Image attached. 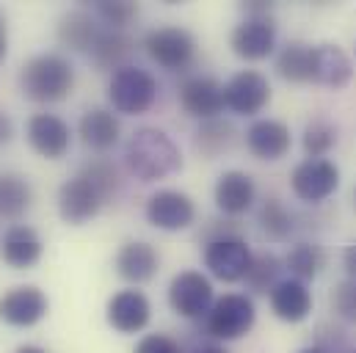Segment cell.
Listing matches in <instances>:
<instances>
[{
	"instance_id": "obj_22",
	"label": "cell",
	"mask_w": 356,
	"mask_h": 353,
	"mask_svg": "<svg viewBox=\"0 0 356 353\" xmlns=\"http://www.w3.org/2000/svg\"><path fill=\"white\" fill-rule=\"evenodd\" d=\"M270 312L284 323H301L312 312V293L307 281L298 279H282L270 293Z\"/></svg>"
},
{
	"instance_id": "obj_18",
	"label": "cell",
	"mask_w": 356,
	"mask_h": 353,
	"mask_svg": "<svg viewBox=\"0 0 356 353\" xmlns=\"http://www.w3.org/2000/svg\"><path fill=\"white\" fill-rule=\"evenodd\" d=\"M213 196H216V207L224 215H232L235 218V215H243V213H249L254 207V202H257V185H254V179L246 174V172L229 169V172H224V174L218 176Z\"/></svg>"
},
{
	"instance_id": "obj_41",
	"label": "cell",
	"mask_w": 356,
	"mask_h": 353,
	"mask_svg": "<svg viewBox=\"0 0 356 353\" xmlns=\"http://www.w3.org/2000/svg\"><path fill=\"white\" fill-rule=\"evenodd\" d=\"M14 353H47L44 348H39V345H19Z\"/></svg>"
},
{
	"instance_id": "obj_43",
	"label": "cell",
	"mask_w": 356,
	"mask_h": 353,
	"mask_svg": "<svg viewBox=\"0 0 356 353\" xmlns=\"http://www.w3.org/2000/svg\"><path fill=\"white\" fill-rule=\"evenodd\" d=\"M354 207H356V188H354Z\"/></svg>"
},
{
	"instance_id": "obj_32",
	"label": "cell",
	"mask_w": 356,
	"mask_h": 353,
	"mask_svg": "<svg viewBox=\"0 0 356 353\" xmlns=\"http://www.w3.org/2000/svg\"><path fill=\"white\" fill-rule=\"evenodd\" d=\"M301 144H304L307 158H326V155L334 149V144H337V124L329 122V119H323V116L312 119V122L304 127Z\"/></svg>"
},
{
	"instance_id": "obj_2",
	"label": "cell",
	"mask_w": 356,
	"mask_h": 353,
	"mask_svg": "<svg viewBox=\"0 0 356 353\" xmlns=\"http://www.w3.org/2000/svg\"><path fill=\"white\" fill-rule=\"evenodd\" d=\"M75 88V67L61 53H39L19 69V91L25 99L50 105L61 102Z\"/></svg>"
},
{
	"instance_id": "obj_24",
	"label": "cell",
	"mask_w": 356,
	"mask_h": 353,
	"mask_svg": "<svg viewBox=\"0 0 356 353\" xmlns=\"http://www.w3.org/2000/svg\"><path fill=\"white\" fill-rule=\"evenodd\" d=\"M136 50V42L124 31H111L102 28L99 39L91 47V61L102 72H119L122 67H130V56Z\"/></svg>"
},
{
	"instance_id": "obj_14",
	"label": "cell",
	"mask_w": 356,
	"mask_h": 353,
	"mask_svg": "<svg viewBox=\"0 0 356 353\" xmlns=\"http://www.w3.org/2000/svg\"><path fill=\"white\" fill-rule=\"evenodd\" d=\"M177 99H179V108L188 116L199 119V122L218 119L221 110L227 108V102H224V86L216 78H204V75L185 78L179 83Z\"/></svg>"
},
{
	"instance_id": "obj_35",
	"label": "cell",
	"mask_w": 356,
	"mask_h": 353,
	"mask_svg": "<svg viewBox=\"0 0 356 353\" xmlns=\"http://www.w3.org/2000/svg\"><path fill=\"white\" fill-rule=\"evenodd\" d=\"M332 312L348 323H356V279H346L332 290Z\"/></svg>"
},
{
	"instance_id": "obj_10",
	"label": "cell",
	"mask_w": 356,
	"mask_h": 353,
	"mask_svg": "<svg viewBox=\"0 0 356 353\" xmlns=\"http://www.w3.org/2000/svg\"><path fill=\"white\" fill-rule=\"evenodd\" d=\"M147 221L155 229L163 232H179L188 229L196 221V204L188 193L177 188H161L147 199Z\"/></svg>"
},
{
	"instance_id": "obj_30",
	"label": "cell",
	"mask_w": 356,
	"mask_h": 353,
	"mask_svg": "<svg viewBox=\"0 0 356 353\" xmlns=\"http://www.w3.org/2000/svg\"><path fill=\"white\" fill-rule=\"evenodd\" d=\"M326 265V254L318 243H309V240H301L296 243L287 257H284V268L293 273V279L298 281H307V279H315L321 273V268Z\"/></svg>"
},
{
	"instance_id": "obj_42",
	"label": "cell",
	"mask_w": 356,
	"mask_h": 353,
	"mask_svg": "<svg viewBox=\"0 0 356 353\" xmlns=\"http://www.w3.org/2000/svg\"><path fill=\"white\" fill-rule=\"evenodd\" d=\"M298 353H326V351H323L321 345H307V348H301Z\"/></svg>"
},
{
	"instance_id": "obj_26",
	"label": "cell",
	"mask_w": 356,
	"mask_h": 353,
	"mask_svg": "<svg viewBox=\"0 0 356 353\" xmlns=\"http://www.w3.org/2000/svg\"><path fill=\"white\" fill-rule=\"evenodd\" d=\"M33 204V188L22 174H0V221H19Z\"/></svg>"
},
{
	"instance_id": "obj_44",
	"label": "cell",
	"mask_w": 356,
	"mask_h": 353,
	"mask_svg": "<svg viewBox=\"0 0 356 353\" xmlns=\"http://www.w3.org/2000/svg\"><path fill=\"white\" fill-rule=\"evenodd\" d=\"M348 353H356V348H351V351H348Z\"/></svg>"
},
{
	"instance_id": "obj_36",
	"label": "cell",
	"mask_w": 356,
	"mask_h": 353,
	"mask_svg": "<svg viewBox=\"0 0 356 353\" xmlns=\"http://www.w3.org/2000/svg\"><path fill=\"white\" fill-rule=\"evenodd\" d=\"M133 353H182L177 340L166 337V334H147Z\"/></svg>"
},
{
	"instance_id": "obj_3",
	"label": "cell",
	"mask_w": 356,
	"mask_h": 353,
	"mask_svg": "<svg viewBox=\"0 0 356 353\" xmlns=\"http://www.w3.org/2000/svg\"><path fill=\"white\" fill-rule=\"evenodd\" d=\"M108 99L116 113L124 116H141L147 113L158 99V81L144 67H122L108 81Z\"/></svg>"
},
{
	"instance_id": "obj_9",
	"label": "cell",
	"mask_w": 356,
	"mask_h": 353,
	"mask_svg": "<svg viewBox=\"0 0 356 353\" xmlns=\"http://www.w3.org/2000/svg\"><path fill=\"white\" fill-rule=\"evenodd\" d=\"M102 204H108L105 193L83 172H78L58 188V215L70 227H81L91 221L102 210Z\"/></svg>"
},
{
	"instance_id": "obj_12",
	"label": "cell",
	"mask_w": 356,
	"mask_h": 353,
	"mask_svg": "<svg viewBox=\"0 0 356 353\" xmlns=\"http://www.w3.org/2000/svg\"><path fill=\"white\" fill-rule=\"evenodd\" d=\"M25 138L31 149L44 161H61L70 152L72 130L70 124L56 113H33L25 127Z\"/></svg>"
},
{
	"instance_id": "obj_7",
	"label": "cell",
	"mask_w": 356,
	"mask_h": 353,
	"mask_svg": "<svg viewBox=\"0 0 356 353\" xmlns=\"http://www.w3.org/2000/svg\"><path fill=\"white\" fill-rule=\"evenodd\" d=\"M213 284L202 270H179L169 284V306L185 320L207 318L213 309Z\"/></svg>"
},
{
	"instance_id": "obj_27",
	"label": "cell",
	"mask_w": 356,
	"mask_h": 353,
	"mask_svg": "<svg viewBox=\"0 0 356 353\" xmlns=\"http://www.w3.org/2000/svg\"><path fill=\"white\" fill-rule=\"evenodd\" d=\"M276 72L287 83H309L312 81V44L287 42L276 53Z\"/></svg>"
},
{
	"instance_id": "obj_21",
	"label": "cell",
	"mask_w": 356,
	"mask_h": 353,
	"mask_svg": "<svg viewBox=\"0 0 356 353\" xmlns=\"http://www.w3.org/2000/svg\"><path fill=\"white\" fill-rule=\"evenodd\" d=\"M116 276L130 281V284H147L149 279H155L158 268H161V257L155 252L152 243L144 240H127L119 252H116Z\"/></svg>"
},
{
	"instance_id": "obj_29",
	"label": "cell",
	"mask_w": 356,
	"mask_h": 353,
	"mask_svg": "<svg viewBox=\"0 0 356 353\" xmlns=\"http://www.w3.org/2000/svg\"><path fill=\"white\" fill-rule=\"evenodd\" d=\"M257 224H260V232L266 235L268 240H273V243H284L296 232V215L276 196H268L266 202L260 204Z\"/></svg>"
},
{
	"instance_id": "obj_8",
	"label": "cell",
	"mask_w": 356,
	"mask_h": 353,
	"mask_svg": "<svg viewBox=\"0 0 356 353\" xmlns=\"http://www.w3.org/2000/svg\"><path fill=\"white\" fill-rule=\"evenodd\" d=\"M290 188L301 202L321 204L340 188V169L329 158H307L293 169Z\"/></svg>"
},
{
	"instance_id": "obj_6",
	"label": "cell",
	"mask_w": 356,
	"mask_h": 353,
	"mask_svg": "<svg viewBox=\"0 0 356 353\" xmlns=\"http://www.w3.org/2000/svg\"><path fill=\"white\" fill-rule=\"evenodd\" d=\"M252 260L254 254L241 235H227V238H216L204 243V268L227 284L243 281Z\"/></svg>"
},
{
	"instance_id": "obj_16",
	"label": "cell",
	"mask_w": 356,
	"mask_h": 353,
	"mask_svg": "<svg viewBox=\"0 0 356 353\" xmlns=\"http://www.w3.org/2000/svg\"><path fill=\"white\" fill-rule=\"evenodd\" d=\"M229 47L243 61H263L276 50V25L270 14L263 17H246L241 25H235L229 36Z\"/></svg>"
},
{
	"instance_id": "obj_20",
	"label": "cell",
	"mask_w": 356,
	"mask_h": 353,
	"mask_svg": "<svg viewBox=\"0 0 356 353\" xmlns=\"http://www.w3.org/2000/svg\"><path fill=\"white\" fill-rule=\"evenodd\" d=\"M354 78V64L348 53L332 42L312 47V83L326 88H346Z\"/></svg>"
},
{
	"instance_id": "obj_33",
	"label": "cell",
	"mask_w": 356,
	"mask_h": 353,
	"mask_svg": "<svg viewBox=\"0 0 356 353\" xmlns=\"http://www.w3.org/2000/svg\"><path fill=\"white\" fill-rule=\"evenodd\" d=\"M94 17L102 19L111 31H124L138 17V3H130V0H97L94 3Z\"/></svg>"
},
{
	"instance_id": "obj_39",
	"label": "cell",
	"mask_w": 356,
	"mask_h": 353,
	"mask_svg": "<svg viewBox=\"0 0 356 353\" xmlns=\"http://www.w3.org/2000/svg\"><path fill=\"white\" fill-rule=\"evenodd\" d=\"M8 56V28H6V17L0 14V64Z\"/></svg>"
},
{
	"instance_id": "obj_13",
	"label": "cell",
	"mask_w": 356,
	"mask_h": 353,
	"mask_svg": "<svg viewBox=\"0 0 356 353\" xmlns=\"http://www.w3.org/2000/svg\"><path fill=\"white\" fill-rule=\"evenodd\" d=\"M224 102L238 116H257L270 102V83L257 69H241L224 86Z\"/></svg>"
},
{
	"instance_id": "obj_37",
	"label": "cell",
	"mask_w": 356,
	"mask_h": 353,
	"mask_svg": "<svg viewBox=\"0 0 356 353\" xmlns=\"http://www.w3.org/2000/svg\"><path fill=\"white\" fill-rule=\"evenodd\" d=\"M14 138V122L6 110H0V147H6Z\"/></svg>"
},
{
	"instance_id": "obj_17",
	"label": "cell",
	"mask_w": 356,
	"mask_h": 353,
	"mask_svg": "<svg viewBox=\"0 0 356 353\" xmlns=\"http://www.w3.org/2000/svg\"><path fill=\"white\" fill-rule=\"evenodd\" d=\"M293 147L290 127L279 119H254L246 130V149L257 161H282Z\"/></svg>"
},
{
	"instance_id": "obj_25",
	"label": "cell",
	"mask_w": 356,
	"mask_h": 353,
	"mask_svg": "<svg viewBox=\"0 0 356 353\" xmlns=\"http://www.w3.org/2000/svg\"><path fill=\"white\" fill-rule=\"evenodd\" d=\"M99 33L102 25H97V17L89 11H70L58 22V42L72 53H91Z\"/></svg>"
},
{
	"instance_id": "obj_4",
	"label": "cell",
	"mask_w": 356,
	"mask_h": 353,
	"mask_svg": "<svg viewBox=\"0 0 356 353\" xmlns=\"http://www.w3.org/2000/svg\"><path fill=\"white\" fill-rule=\"evenodd\" d=\"M257 323V309L254 301L246 293H227L221 298H216L213 309L204 318V329L210 337L232 343L246 337Z\"/></svg>"
},
{
	"instance_id": "obj_28",
	"label": "cell",
	"mask_w": 356,
	"mask_h": 353,
	"mask_svg": "<svg viewBox=\"0 0 356 353\" xmlns=\"http://www.w3.org/2000/svg\"><path fill=\"white\" fill-rule=\"evenodd\" d=\"M235 127H232V122H227V119H207V122H202L199 127H196V133H193V149L202 155V158H207V161H213V158H218L221 152H227L232 144H235Z\"/></svg>"
},
{
	"instance_id": "obj_38",
	"label": "cell",
	"mask_w": 356,
	"mask_h": 353,
	"mask_svg": "<svg viewBox=\"0 0 356 353\" xmlns=\"http://www.w3.org/2000/svg\"><path fill=\"white\" fill-rule=\"evenodd\" d=\"M343 268H346L348 279H356V243L346 246V252H343Z\"/></svg>"
},
{
	"instance_id": "obj_40",
	"label": "cell",
	"mask_w": 356,
	"mask_h": 353,
	"mask_svg": "<svg viewBox=\"0 0 356 353\" xmlns=\"http://www.w3.org/2000/svg\"><path fill=\"white\" fill-rule=\"evenodd\" d=\"M191 353H229L227 348H221V345H202V348H196V351Z\"/></svg>"
},
{
	"instance_id": "obj_5",
	"label": "cell",
	"mask_w": 356,
	"mask_h": 353,
	"mask_svg": "<svg viewBox=\"0 0 356 353\" xmlns=\"http://www.w3.org/2000/svg\"><path fill=\"white\" fill-rule=\"evenodd\" d=\"M147 56L166 72H185L196 58V39L179 25H161L144 36Z\"/></svg>"
},
{
	"instance_id": "obj_34",
	"label": "cell",
	"mask_w": 356,
	"mask_h": 353,
	"mask_svg": "<svg viewBox=\"0 0 356 353\" xmlns=\"http://www.w3.org/2000/svg\"><path fill=\"white\" fill-rule=\"evenodd\" d=\"M81 172L89 176L91 182L105 193V199H108V202H111V199L119 193V188H122L119 169H116L111 161H91V163H86Z\"/></svg>"
},
{
	"instance_id": "obj_31",
	"label": "cell",
	"mask_w": 356,
	"mask_h": 353,
	"mask_svg": "<svg viewBox=\"0 0 356 353\" xmlns=\"http://www.w3.org/2000/svg\"><path fill=\"white\" fill-rule=\"evenodd\" d=\"M282 270H284V260H279L270 252H263V254H254V260L249 265V273H246L243 281L254 293H270L279 284V273Z\"/></svg>"
},
{
	"instance_id": "obj_23",
	"label": "cell",
	"mask_w": 356,
	"mask_h": 353,
	"mask_svg": "<svg viewBox=\"0 0 356 353\" xmlns=\"http://www.w3.org/2000/svg\"><path fill=\"white\" fill-rule=\"evenodd\" d=\"M78 136L91 152H108L119 144L122 124L111 108H89L78 122Z\"/></svg>"
},
{
	"instance_id": "obj_15",
	"label": "cell",
	"mask_w": 356,
	"mask_h": 353,
	"mask_svg": "<svg viewBox=\"0 0 356 353\" xmlns=\"http://www.w3.org/2000/svg\"><path fill=\"white\" fill-rule=\"evenodd\" d=\"M108 326L119 334H138L152 320V304L141 290H119L111 295L105 306Z\"/></svg>"
},
{
	"instance_id": "obj_1",
	"label": "cell",
	"mask_w": 356,
	"mask_h": 353,
	"mask_svg": "<svg viewBox=\"0 0 356 353\" xmlns=\"http://www.w3.org/2000/svg\"><path fill=\"white\" fill-rule=\"evenodd\" d=\"M124 166L141 182H158L177 174L182 155L175 138L158 127H138L124 147Z\"/></svg>"
},
{
	"instance_id": "obj_11",
	"label": "cell",
	"mask_w": 356,
	"mask_h": 353,
	"mask_svg": "<svg viewBox=\"0 0 356 353\" xmlns=\"http://www.w3.org/2000/svg\"><path fill=\"white\" fill-rule=\"evenodd\" d=\"M50 312L47 295L36 284H19L0 295V320L17 329H31L42 323Z\"/></svg>"
},
{
	"instance_id": "obj_19",
	"label": "cell",
	"mask_w": 356,
	"mask_h": 353,
	"mask_svg": "<svg viewBox=\"0 0 356 353\" xmlns=\"http://www.w3.org/2000/svg\"><path fill=\"white\" fill-rule=\"evenodd\" d=\"M42 238L28 224H11L0 238V257L14 270H28L42 260Z\"/></svg>"
}]
</instances>
